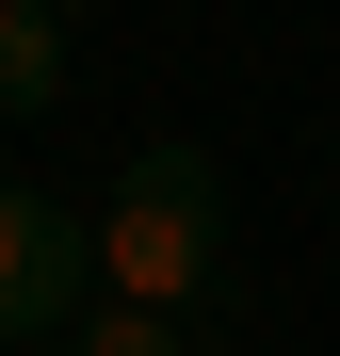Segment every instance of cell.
I'll return each mask as SVG.
<instances>
[{"mask_svg": "<svg viewBox=\"0 0 340 356\" xmlns=\"http://www.w3.org/2000/svg\"><path fill=\"white\" fill-rule=\"evenodd\" d=\"M65 356H195V324H162V308H81Z\"/></svg>", "mask_w": 340, "mask_h": 356, "instance_id": "4", "label": "cell"}, {"mask_svg": "<svg viewBox=\"0 0 340 356\" xmlns=\"http://www.w3.org/2000/svg\"><path fill=\"white\" fill-rule=\"evenodd\" d=\"M243 291V227H227V162L195 130H146L130 162H113V195H97V308H162V324H195Z\"/></svg>", "mask_w": 340, "mask_h": 356, "instance_id": "1", "label": "cell"}, {"mask_svg": "<svg viewBox=\"0 0 340 356\" xmlns=\"http://www.w3.org/2000/svg\"><path fill=\"white\" fill-rule=\"evenodd\" d=\"M97 308V211L0 178V356H65Z\"/></svg>", "mask_w": 340, "mask_h": 356, "instance_id": "2", "label": "cell"}, {"mask_svg": "<svg viewBox=\"0 0 340 356\" xmlns=\"http://www.w3.org/2000/svg\"><path fill=\"white\" fill-rule=\"evenodd\" d=\"M81 81V17L65 0H0V113H49Z\"/></svg>", "mask_w": 340, "mask_h": 356, "instance_id": "3", "label": "cell"}]
</instances>
